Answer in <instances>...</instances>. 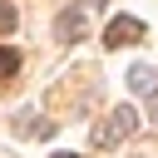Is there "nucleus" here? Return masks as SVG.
I'll return each mask as SVG.
<instances>
[{
  "instance_id": "nucleus-8",
  "label": "nucleus",
  "mask_w": 158,
  "mask_h": 158,
  "mask_svg": "<svg viewBox=\"0 0 158 158\" xmlns=\"http://www.w3.org/2000/svg\"><path fill=\"white\" fill-rule=\"evenodd\" d=\"M148 118L158 123V89H148Z\"/></svg>"
},
{
  "instance_id": "nucleus-9",
  "label": "nucleus",
  "mask_w": 158,
  "mask_h": 158,
  "mask_svg": "<svg viewBox=\"0 0 158 158\" xmlns=\"http://www.w3.org/2000/svg\"><path fill=\"white\" fill-rule=\"evenodd\" d=\"M89 5H94V10H104V5H109V0H89Z\"/></svg>"
},
{
  "instance_id": "nucleus-1",
  "label": "nucleus",
  "mask_w": 158,
  "mask_h": 158,
  "mask_svg": "<svg viewBox=\"0 0 158 158\" xmlns=\"http://www.w3.org/2000/svg\"><path fill=\"white\" fill-rule=\"evenodd\" d=\"M133 128H138V114H133L128 104H118L109 118H99V123H94V148H114V143L133 138Z\"/></svg>"
},
{
  "instance_id": "nucleus-5",
  "label": "nucleus",
  "mask_w": 158,
  "mask_h": 158,
  "mask_svg": "<svg viewBox=\"0 0 158 158\" xmlns=\"http://www.w3.org/2000/svg\"><path fill=\"white\" fill-rule=\"evenodd\" d=\"M15 128H20V133H40V138H49V133H54V123H35V114H30V109H25V114H15Z\"/></svg>"
},
{
  "instance_id": "nucleus-6",
  "label": "nucleus",
  "mask_w": 158,
  "mask_h": 158,
  "mask_svg": "<svg viewBox=\"0 0 158 158\" xmlns=\"http://www.w3.org/2000/svg\"><path fill=\"white\" fill-rule=\"evenodd\" d=\"M15 69H20V54L15 49H0V79H10Z\"/></svg>"
},
{
  "instance_id": "nucleus-2",
  "label": "nucleus",
  "mask_w": 158,
  "mask_h": 158,
  "mask_svg": "<svg viewBox=\"0 0 158 158\" xmlns=\"http://www.w3.org/2000/svg\"><path fill=\"white\" fill-rule=\"evenodd\" d=\"M138 40H143V20H133V15H118V20H109V30H104V44H109V49L138 44Z\"/></svg>"
},
{
  "instance_id": "nucleus-10",
  "label": "nucleus",
  "mask_w": 158,
  "mask_h": 158,
  "mask_svg": "<svg viewBox=\"0 0 158 158\" xmlns=\"http://www.w3.org/2000/svg\"><path fill=\"white\" fill-rule=\"evenodd\" d=\"M54 158H79V153H54Z\"/></svg>"
},
{
  "instance_id": "nucleus-3",
  "label": "nucleus",
  "mask_w": 158,
  "mask_h": 158,
  "mask_svg": "<svg viewBox=\"0 0 158 158\" xmlns=\"http://www.w3.org/2000/svg\"><path fill=\"white\" fill-rule=\"evenodd\" d=\"M54 35L69 44V40H84V10L79 5H69V10H59V20H54Z\"/></svg>"
},
{
  "instance_id": "nucleus-4",
  "label": "nucleus",
  "mask_w": 158,
  "mask_h": 158,
  "mask_svg": "<svg viewBox=\"0 0 158 158\" xmlns=\"http://www.w3.org/2000/svg\"><path fill=\"white\" fill-rule=\"evenodd\" d=\"M153 79H158V74H153L148 64H133V69H128V89H133V94H148Z\"/></svg>"
},
{
  "instance_id": "nucleus-7",
  "label": "nucleus",
  "mask_w": 158,
  "mask_h": 158,
  "mask_svg": "<svg viewBox=\"0 0 158 158\" xmlns=\"http://www.w3.org/2000/svg\"><path fill=\"white\" fill-rule=\"evenodd\" d=\"M10 30H15V5L0 0V35H10Z\"/></svg>"
}]
</instances>
